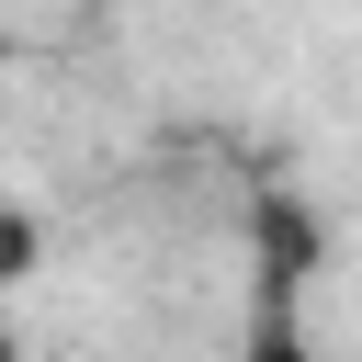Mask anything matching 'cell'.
Returning <instances> with one entry per match:
<instances>
[{
  "label": "cell",
  "mask_w": 362,
  "mask_h": 362,
  "mask_svg": "<svg viewBox=\"0 0 362 362\" xmlns=\"http://www.w3.org/2000/svg\"><path fill=\"white\" fill-rule=\"evenodd\" d=\"M238 362H317L305 339V215H260V294H249V339Z\"/></svg>",
  "instance_id": "6da1fadb"
},
{
  "label": "cell",
  "mask_w": 362,
  "mask_h": 362,
  "mask_svg": "<svg viewBox=\"0 0 362 362\" xmlns=\"http://www.w3.org/2000/svg\"><path fill=\"white\" fill-rule=\"evenodd\" d=\"M0 79H11V23H0Z\"/></svg>",
  "instance_id": "7a4b0ae2"
},
{
  "label": "cell",
  "mask_w": 362,
  "mask_h": 362,
  "mask_svg": "<svg viewBox=\"0 0 362 362\" xmlns=\"http://www.w3.org/2000/svg\"><path fill=\"white\" fill-rule=\"evenodd\" d=\"M0 362H11V339H0Z\"/></svg>",
  "instance_id": "3957f363"
}]
</instances>
